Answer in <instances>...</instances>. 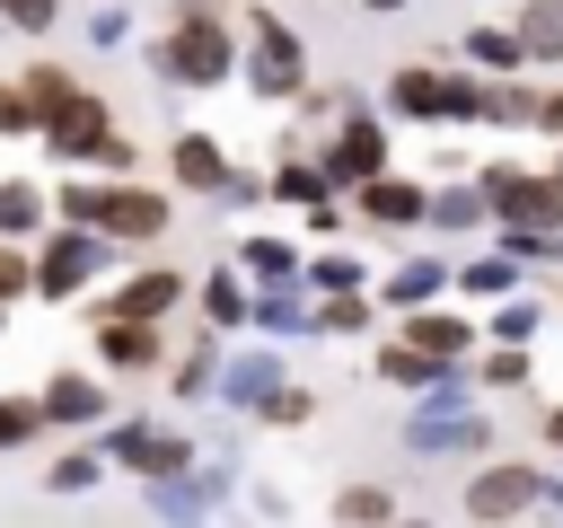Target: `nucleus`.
<instances>
[{"label":"nucleus","mask_w":563,"mask_h":528,"mask_svg":"<svg viewBox=\"0 0 563 528\" xmlns=\"http://www.w3.org/2000/svg\"><path fill=\"white\" fill-rule=\"evenodd\" d=\"M158 70H167L176 88H220V79L238 70L229 26H220V9H211V0H185V18H176V26H167V44H158Z\"/></svg>","instance_id":"1"},{"label":"nucleus","mask_w":563,"mask_h":528,"mask_svg":"<svg viewBox=\"0 0 563 528\" xmlns=\"http://www.w3.org/2000/svg\"><path fill=\"white\" fill-rule=\"evenodd\" d=\"M62 220H88L106 238H158L167 229V194H141V185H70L62 194Z\"/></svg>","instance_id":"2"},{"label":"nucleus","mask_w":563,"mask_h":528,"mask_svg":"<svg viewBox=\"0 0 563 528\" xmlns=\"http://www.w3.org/2000/svg\"><path fill=\"white\" fill-rule=\"evenodd\" d=\"M484 97H493V88L449 79V70H396V79H387V106H396V114H413V123H475V114H484Z\"/></svg>","instance_id":"3"},{"label":"nucleus","mask_w":563,"mask_h":528,"mask_svg":"<svg viewBox=\"0 0 563 528\" xmlns=\"http://www.w3.org/2000/svg\"><path fill=\"white\" fill-rule=\"evenodd\" d=\"M484 194H493V220L501 229H563V176H528V167H493L484 176Z\"/></svg>","instance_id":"4"},{"label":"nucleus","mask_w":563,"mask_h":528,"mask_svg":"<svg viewBox=\"0 0 563 528\" xmlns=\"http://www.w3.org/2000/svg\"><path fill=\"white\" fill-rule=\"evenodd\" d=\"M97 264H106V229L62 220V238H44V255H35V290H44V299H79Z\"/></svg>","instance_id":"5"},{"label":"nucleus","mask_w":563,"mask_h":528,"mask_svg":"<svg viewBox=\"0 0 563 528\" xmlns=\"http://www.w3.org/2000/svg\"><path fill=\"white\" fill-rule=\"evenodd\" d=\"M246 88H255V97H299V88H308V53H299V35H290L273 9L255 18V62H246Z\"/></svg>","instance_id":"6"},{"label":"nucleus","mask_w":563,"mask_h":528,"mask_svg":"<svg viewBox=\"0 0 563 528\" xmlns=\"http://www.w3.org/2000/svg\"><path fill=\"white\" fill-rule=\"evenodd\" d=\"M44 141H53V158H106L114 114H106L88 88H70V106H53V114H44Z\"/></svg>","instance_id":"7"},{"label":"nucleus","mask_w":563,"mask_h":528,"mask_svg":"<svg viewBox=\"0 0 563 528\" xmlns=\"http://www.w3.org/2000/svg\"><path fill=\"white\" fill-rule=\"evenodd\" d=\"M537 502H545V475H528V466H484L466 484V519H519Z\"/></svg>","instance_id":"8"},{"label":"nucleus","mask_w":563,"mask_h":528,"mask_svg":"<svg viewBox=\"0 0 563 528\" xmlns=\"http://www.w3.org/2000/svg\"><path fill=\"white\" fill-rule=\"evenodd\" d=\"M317 167H325L334 185H369V176L387 167V132H378L369 114H352V123H343V132L325 141V158H317Z\"/></svg>","instance_id":"9"},{"label":"nucleus","mask_w":563,"mask_h":528,"mask_svg":"<svg viewBox=\"0 0 563 528\" xmlns=\"http://www.w3.org/2000/svg\"><path fill=\"white\" fill-rule=\"evenodd\" d=\"M106 449H114V466H132V475H150V484L194 466V440H176V431H141V422H123Z\"/></svg>","instance_id":"10"},{"label":"nucleus","mask_w":563,"mask_h":528,"mask_svg":"<svg viewBox=\"0 0 563 528\" xmlns=\"http://www.w3.org/2000/svg\"><path fill=\"white\" fill-rule=\"evenodd\" d=\"M97 361H106V370H158V317H123V308H106V326H97Z\"/></svg>","instance_id":"11"},{"label":"nucleus","mask_w":563,"mask_h":528,"mask_svg":"<svg viewBox=\"0 0 563 528\" xmlns=\"http://www.w3.org/2000/svg\"><path fill=\"white\" fill-rule=\"evenodd\" d=\"M405 449H422V458H440V449H484V414H466V405H422V414L405 422Z\"/></svg>","instance_id":"12"},{"label":"nucleus","mask_w":563,"mask_h":528,"mask_svg":"<svg viewBox=\"0 0 563 528\" xmlns=\"http://www.w3.org/2000/svg\"><path fill=\"white\" fill-rule=\"evenodd\" d=\"M352 194H361V211H369L378 229H413V220H431V194L405 185V176H387V167H378L369 185H352Z\"/></svg>","instance_id":"13"},{"label":"nucleus","mask_w":563,"mask_h":528,"mask_svg":"<svg viewBox=\"0 0 563 528\" xmlns=\"http://www.w3.org/2000/svg\"><path fill=\"white\" fill-rule=\"evenodd\" d=\"M167 167H176V185H194V194H220V185L238 176V167H229V150H220L211 132H176Z\"/></svg>","instance_id":"14"},{"label":"nucleus","mask_w":563,"mask_h":528,"mask_svg":"<svg viewBox=\"0 0 563 528\" xmlns=\"http://www.w3.org/2000/svg\"><path fill=\"white\" fill-rule=\"evenodd\" d=\"M449 370H457V361L431 352V343H413V334L378 352V378H387V387H422V396H431V387H449Z\"/></svg>","instance_id":"15"},{"label":"nucleus","mask_w":563,"mask_h":528,"mask_svg":"<svg viewBox=\"0 0 563 528\" xmlns=\"http://www.w3.org/2000/svg\"><path fill=\"white\" fill-rule=\"evenodd\" d=\"M282 387H290V378H282V361H273V352H246V361H229V370H220V396H229V405H246V414H264Z\"/></svg>","instance_id":"16"},{"label":"nucleus","mask_w":563,"mask_h":528,"mask_svg":"<svg viewBox=\"0 0 563 528\" xmlns=\"http://www.w3.org/2000/svg\"><path fill=\"white\" fill-rule=\"evenodd\" d=\"M44 422H62V431H70V422H106V387L79 378V370H53V378H44Z\"/></svg>","instance_id":"17"},{"label":"nucleus","mask_w":563,"mask_h":528,"mask_svg":"<svg viewBox=\"0 0 563 528\" xmlns=\"http://www.w3.org/2000/svg\"><path fill=\"white\" fill-rule=\"evenodd\" d=\"M220 493H229L220 466H211V475L185 466V475H158V484H150V510H158V519H194V510H220Z\"/></svg>","instance_id":"18"},{"label":"nucleus","mask_w":563,"mask_h":528,"mask_svg":"<svg viewBox=\"0 0 563 528\" xmlns=\"http://www.w3.org/2000/svg\"><path fill=\"white\" fill-rule=\"evenodd\" d=\"M238 264H246V273H255V282H273V290H290V282H299V264H308V255H299V246H290V238H246V246H238Z\"/></svg>","instance_id":"19"},{"label":"nucleus","mask_w":563,"mask_h":528,"mask_svg":"<svg viewBox=\"0 0 563 528\" xmlns=\"http://www.w3.org/2000/svg\"><path fill=\"white\" fill-rule=\"evenodd\" d=\"M176 299H185V282H176V273H158V264H150V273H132V282L114 290V308H123V317H167Z\"/></svg>","instance_id":"20"},{"label":"nucleus","mask_w":563,"mask_h":528,"mask_svg":"<svg viewBox=\"0 0 563 528\" xmlns=\"http://www.w3.org/2000/svg\"><path fill=\"white\" fill-rule=\"evenodd\" d=\"M510 26H519V44H528V62H563V0H528Z\"/></svg>","instance_id":"21"},{"label":"nucleus","mask_w":563,"mask_h":528,"mask_svg":"<svg viewBox=\"0 0 563 528\" xmlns=\"http://www.w3.org/2000/svg\"><path fill=\"white\" fill-rule=\"evenodd\" d=\"M466 62L475 70H528V44H519V26H466Z\"/></svg>","instance_id":"22"},{"label":"nucleus","mask_w":563,"mask_h":528,"mask_svg":"<svg viewBox=\"0 0 563 528\" xmlns=\"http://www.w3.org/2000/svg\"><path fill=\"white\" fill-rule=\"evenodd\" d=\"M405 334H413V343H431V352H449V361H457V352H466V334H475V326H466V317H440V308H405Z\"/></svg>","instance_id":"23"},{"label":"nucleus","mask_w":563,"mask_h":528,"mask_svg":"<svg viewBox=\"0 0 563 528\" xmlns=\"http://www.w3.org/2000/svg\"><path fill=\"white\" fill-rule=\"evenodd\" d=\"M325 194H343L325 167H299V158H282V167H273V202H325Z\"/></svg>","instance_id":"24"},{"label":"nucleus","mask_w":563,"mask_h":528,"mask_svg":"<svg viewBox=\"0 0 563 528\" xmlns=\"http://www.w3.org/2000/svg\"><path fill=\"white\" fill-rule=\"evenodd\" d=\"M484 211H493L484 185H449V194H431V229H475Z\"/></svg>","instance_id":"25"},{"label":"nucleus","mask_w":563,"mask_h":528,"mask_svg":"<svg viewBox=\"0 0 563 528\" xmlns=\"http://www.w3.org/2000/svg\"><path fill=\"white\" fill-rule=\"evenodd\" d=\"M35 220H44V194H35L26 176H9V185H0V238H26Z\"/></svg>","instance_id":"26"},{"label":"nucleus","mask_w":563,"mask_h":528,"mask_svg":"<svg viewBox=\"0 0 563 528\" xmlns=\"http://www.w3.org/2000/svg\"><path fill=\"white\" fill-rule=\"evenodd\" d=\"M510 282H519V264H501V255L457 264V290H466V299H510Z\"/></svg>","instance_id":"27"},{"label":"nucleus","mask_w":563,"mask_h":528,"mask_svg":"<svg viewBox=\"0 0 563 528\" xmlns=\"http://www.w3.org/2000/svg\"><path fill=\"white\" fill-rule=\"evenodd\" d=\"M440 282H449V264H431V255H422V264H405V273L387 282V299H396V308H422Z\"/></svg>","instance_id":"28"},{"label":"nucleus","mask_w":563,"mask_h":528,"mask_svg":"<svg viewBox=\"0 0 563 528\" xmlns=\"http://www.w3.org/2000/svg\"><path fill=\"white\" fill-rule=\"evenodd\" d=\"M202 317H211V326H238V317H255V308H246V290H238L229 273H211V282H202Z\"/></svg>","instance_id":"29"},{"label":"nucleus","mask_w":563,"mask_h":528,"mask_svg":"<svg viewBox=\"0 0 563 528\" xmlns=\"http://www.w3.org/2000/svg\"><path fill=\"white\" fill-rule=\"evenodd\" d=\"M97 475H106V466H97V458H88V449H62V458H53V466H44V484H53V493H88V484H97Z\"/></svg>","instance_id":"30"},{"label":"nucleus","mask_w":563,"mask_h":528,"mask_svg":"<svg viewBox=\"0 0 563 528\" xmlns=\"http://www.w3.org/2000/svg\"><path fill=\"white\" fill-rule=\"evenodd\" d=\"M35 422H44V396H0V449L35 440Z\"/></svg>","instance_id":"31"},{"label":"nucleus","mask_w":563,"mask_h":528,"mask_svg":"<svg viewBox=\"0 0 563 528\" xmlns=\"http://www.w3.org/2000/svg\"><path fill=\"white\" fill-rule=\"evenodd\" d=\"M369 326V308H361V290H334L325 308H317V334H361Z\"/></svg>","instance_id":"32"},{"label":"nucleus","mask_w":563,"mask_h":528,"mask_svg":"<svg viewBox=\"0 0 563 528\" xmlns=\"http://www.w3.org/2000/svg\"><path fill=\"white\" fill-rule=\"evenodd\" d=\"M26 97H35V114H53V106H70V70H53V62H35V70H26Z\"/></svg>","instance_id":"33"},{"label":"nucleus","mask_w":563,"mask_h":528,"mask_svg":"<svg viewBox=\"0 0 563 528\" xmlns=\"http://www.w3.org/2000/svg\"><path fill=\"white\" fill-rule=\"evenodd\" d=\"M387 510H396V502H387L378 484H343V493H334V519H387Z\"/></svg>","instance_id":"34"},{"label":"nucleus","mask_w":563,"mask_h":528,"mask_svg":"<svg viewBox=\"0 0 563 528\" xmlns=\"http://www.w3.org/2000/svg\"><path fill=\"white\" fill-rule=\"evenodd\" d=\"M255 317H264L273 334H299V326H317V317H308V308H299L290 290H273V299H255Z\"/></svg>","instance_id":"35"},{"label":"nucleus","mask_w":563,"mask_h":528,"mask_svg":"<svg viewBox=\"0 0 563 528\" xmlns=\"http://www.w3.org/2000/svg\"><path fill=\"white\" fill-rule=\"evenodd\" d=\"M35 290V255H18V238H0V299Z\"/></svg>","instance_id":"36"},{"label":"nucleus","mask_w":563,"mask_h":528,"mask_svg":"<svg viewBox=\"0 0 563 528\" xmlns=\"http://www.w3.org/2000/svg\"><path fill=\"white\" fill-rule=\"evenodd\" d=\"M0 18H9L18 35H44V26L62 18V0H0Z\"/></svg>","instance_id":"37"},{"label":"nucleus","mask_w":563,"mask_h":528,"mask_svg":"<svg viewBox=\"0 0 563 528\" xmlns=\"http://www.w3.org/2000/svg\"><path fill=\"white\" fill-rule=\"evenodd\" d=\"M308 282H317V290H361V264H352V255H317Z\"/></svg>","instance_id":"38"},{"label":"nucleus","mask_w":563,"mask_h":528,"mask_svg":"<svg viewBox=\"0 0 563 528\" xmlns=\"http://www.w3.org/2000/svg\"><path fill=\"white\" fill-rule=\"evenodd\" d=\"M211 378H220V352H211V334H202V352H194V361L176 370V396H202Z\"/></svg>","instance_id":"39"},{"label":"nucleus","mask_w":563,"mask_h":528,"mask_svg":"<svg viewBox=\"0 0 563 528\" xmlns=\"http://www.w3.org/2000/svg\"><path fill=\"white\" fill-rule=\"evenodd\" d=\"M35 123H44V114H35V97L0 79V132H35Z\"/></svg>","instance_id":"40"},{"label":"nucleus","mask_w":563,"mask_h":528,"mask_svg":"<svg viewBox=\"0 0 563 528\" xmlns=\"http://www.w3.org/2000/svg\"><path fill=\"white\" fill-rule=\"evenodd\" d=\"M484 114H493V123H537V97H519V88H493V97H484Z\"/></svg>","instance_id":"41"},{"label":"nucleus","mask_w":563,"mask_h":528,"mask_svg":"<svg viewBox=\"0 0 563 528\" xmlns=\"http://www.w3.org/2000/svg\"><path fill=\"white\" fill-rule=\"evenodd\" d=\"M493 334H501V343H528V334H537V308H528V299H510V308L493 317Z\"/></svg>","instance_id":"42"},{"label":"nucleus","mask_w":563,"mask_h":528,"mask_svg":"<svg viewBox=\"0 0 563 528\" xmlns=\"http://www.w3.org/2000/svg\"><path fill=\"white\" fill-rule=\"evenodd\" d=\"M484 378H493V387H519V378H528V352H519V343H501V352L484 361Z\"/></svg>","instance_id":"43"},{"label":"nucleus","mask_w":563,"mask_h":528,"mask_svg":"<svg viewBox=\"0 0 563 528\" xmlns=\"http://www.w3.org/2000/svg\"><path fill=\"white\" fill-rule=\"evenodd\" d=\"M308 414H317V396H308V387H282V396L264 405V422H308Z\"/></svg>","instance_id":"44"},{"label":"nucleus","mask_w":563,"mask_h":528,"mask_svg":"<svg viewBox=\"0 0 563 528\" xmlns=\"http://www.w3.org/2000/svg\"><path fill=\"white\" fill-rule=\"evenodd\" d=\"M537 132H563V97H537Z\"/></svg>","instance_id":"45"},{"label":"nucleus","mask_w":563,"mask_h":528,"mask_svg":"<svg viewBox=\"0 0 563 528\" xmlns=\"http://www.w3.org/2000/svg\"><path fill=\"white\" fill-rule=\"evenodd\" d=\"M545 440H554V449H563V405H554V414H545Z\"/></svg>","instance_id":"46"},{"label":"nucleus","mask_w":563,"mask_h":528,"mask_svg":"<svg viewBox=\"0 0 563 528\" xmlns=\"http://www.w3.org/2000/svg\"><path fill=\"white\" fill-rule=\"evenodd\" d=\"M361 9H405V0H361Z\"/></svg>","instance_id":"47"},{"label":"nucleus","mask_w":563,"mask_h":528,"mask_svg":"<svg viewBox=\"0 0 563 528\" xmlns=\"http://www.w3.org/2000/svg\"><path fill=\"white\" fill-rule=\"evenodd\" d=\"M0 326H9V299H0Z\"/></svg>","instance_id":"48"}]
</instances>
